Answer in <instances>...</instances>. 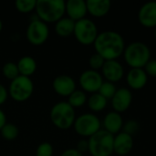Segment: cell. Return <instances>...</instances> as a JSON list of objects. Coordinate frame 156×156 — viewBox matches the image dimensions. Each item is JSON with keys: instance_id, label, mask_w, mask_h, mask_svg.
I'll use <instances>...</instances> for the list:
<instances>
[{"instance_id": "31", "label": "cell", "mask_w": 156, "mask_h": 156, "mask_svg": "<svg viewBox=\"0 0 156 156\" xmlns=\"http://www.w3.org/2000/svg\"><path fill=\"white\" fill-rule=\"evenodd\" d=\"M144 71L148 76L151 77H156V59H151L144 68Z\"/></svg>"}, {"instance_id": "6", "label": "cell", "mask_w": 156, "mask_h": 156, "mask_svg": "<svg viewBox=\"0 0 156 156\" xmlns=\"http://www.w3.org/2000/svg\"><path fill=\"white\" fill-rule=\"evenodd\" d=\"M77 41L83 46L93 45L98 35V27L96 24L89 18H83L75 22L74 33Z\"/></svg>"}, {"instance_id": "4", "label": "cell", "mask_w": 156, "mask_h": 156, "mask_svg": "<svg viewBox=\"0 0 156 156\" xmlns=\"http://www.w3.org/2000/svg\"><path fill=\"white\" fill-rule=\"evenodd\" d=\"M51 122L60 130H68L73 126L76 120L75 109L68 101L56 103L50 110Z\"/></svg>"}, {"instance_id": "33", "label": "cell", "mask_w": 156, "mask_h": 156, "mask_svg": "<svg viewBox=\"0 0 156 156\" xmlns=\"http://www.w3.org/2000/svg\"><path fill=\"white\" fill-rule=\"evenodd\" d=\"M7 97H8V90L4 85L0 84V106L6 101Z\"/></svg>"}, {"instance_id": "12", "label": "cell", "mask_w": 156, "mask_h": 156, "mask_svg": "<svg viewBox=\"0 0 156 156\" xmlns=\"http://www.w3.org/2000/svg\"><path fill=\"white\" fill-rule=\"evenodd\" d=\"M139 23L147 28L156 27V1H150L144 4L138 12Z\"/></svg>"}, {"instance_id": "18", "label": "cell", "mask_w": 156, "mask_h": 156, "mask_svg": "<svg viewBox=\"0 0 156 156\" xmlns=\"http://www.w3.org/2000/svg\"><path fill=\"white\" fill-rule=\"evenodd\" d=\"M103 130L112 134L113 136L122 132L123 126V120L121 113L114 111L108 112L102 122Z\"/></svg>"}, {"instance_id": "23", "label": "cell", "mask_w": 156, "mask_h": 156, "mask_svg": "<svg viewBox=\"0 0 156 156\" xmlns=\"http://www.w3.org/2000/svg\"><path fill=\"white\" fill-rule=\"evenodd\" d=\"M87 101L88 98L86 92H84L82 90H76L68 97V103L74 109L82 107L87 103Z\"/></svg>"}, {"instance_id": "13", "label": "cell", "mask_w": 156, "mask_h": 156, "mask_svg": "<svg viewBox=\"0 0 156 156\" xmlns=\"http://www.w3.org/2000/svg\"><path fill=\"white\" fill-rule=\"evenodd\" d=\"M111 101L113 111L122 113L130 108L133 102V93L127 88H120L116 90Z\"/></svg>"}, {"instance_id": "8", "label": "cell", "mask_w": 156, "mask_h": 156, "mask_svg": "<svg viewBox=\"0 0 156 156\" xmlns=\"http://www.w3.org/2000/svg\"><path fill=\"white\" fill-rule=\"evenodd\" d=\"M73 127L77 134L90 138L101 130V122L95 114L83 113L76 117Z\"/></svg>"}, {"instance_id": "32", "label": "cell", "mask_w": 156, "mask_h": 156, "mask_svg": "<svg viewBox=\"0 0 156 156\" xmlns=\"http://www.w3.org/2000/svg\"><path fill=\"white\" fill-rule=\"evenodd\" d=\"M79 152H80L81 154H83L84 152L89 151V143L88 140H80L78 142L77 144V148H76Z\"/></svg>"}, {"instance_id": "22", "label": "cell", "mask_w": 156, "mask_h": 156, "mask_svg": "<svg viewBox=\"0 0 156 156\" xmlns=\"http://www.w3.org/2000/svg\"><path fill=\"white\" fill-rule=\"evenodd\" d=\"M108 101L101 96L99 92L91 94L87 101V104L89 109L93 112H102L107 107Z\"/></svg>"}, {"instance_id": "27", "label": "cell", "mask_w": 156, "mask_h": 156, "mask_svg": "<svg viewBox=\"0 0 156 156\" xmlns=\"http://www.w3.org/2000/svg\"><path fill=\"white\" fill-rule=\"evenodd\" d=\"M116 90H117V89H116V86L114 83H112L109 81H103V83L101 84L98 92L108 101V100L112 99Z\"/></svg>"}, {"instance_id": "11", "label": "cell", "mask_w": 156, "mask_h": 156, "mask_svg": "<svg viewBox=\"0 0 156 156\" xmlns=\"http://www.w3.org/2000/svg\"><path fill=\"white\" fill-rule=\"evenodd\" d=\"M101 75L106 81L115 84L123 78L124 69L118 60H105L101 69Z\"/></svg>"}, {"instance_id": "7", "label": "cell", "mask_w": 156, "mask_h": 156, "mask_svg": "<svg viewBox=\"0 0 156 156\" xmlns=\"http://www.w3.org/2000/svg\"><path fill=\"white\" fill-rule=\"evenodd\" d=\"M34 83L28 77L18 76L10 82L8 95L17 102L27 101L33 94Z\"/></svg>"}, {"instance_id": "24", "label": "cell", "mask_w": 156, "mask_h": 156, "mask_svg": "<svg viewBox=\"0 0 156 156\" xmlns=\"http://www.w3.org/2000/svg\"><path fill=\"white\" fill-rule=\"evenodd\" d=\"M2 137L6 141H14L18 136V128L10 122H6L0 130Z\"/></svg>"}, {"instance_id": "5", "label": "cell", "mask_w": 156, "mask_h": 156, "mask_svg": "<svg viewBox=\"0 0 156 156\" xmlns=\"http://www.w3.org/2000/svg\"><path fill=\"white\" fill-rule=\"evenodd\" d=\"M114 136L103 129L88 139L89 153L91 156H111L113 154Z\"/></svg>"}, {"instance_id": "25", "label": "cell", "mask_w": 156, "mask_h": 156, "mask_svg": "<svg viewBox=\"0 0 156 156\" xmlns=\"http://www.w3.org/2000/svg\"><path fill=\"white\" fill-rule=\"evenodd\" d=\"M16 8L19 13L27 14L36 9V0H17L15 3Z\"/></svg>"}, {"instance_id": "19", "label": "cell", "mask_w": 156, "mask_h": 156, "mask_svg": "<svg viewBox=\"0 0 156 156\" xmlns=\"http://www.w3.org/2000/svg\"><path fill=\"white\" fill-rule=\"evenodd\" d=\"M88 13L94 17H103L107 16L112 7L110 0H88L86 1Z\"/></svg>"}, {"instance_id": "14", "label": "cell", "mask_w": 156, "mask_h": 156, "mask_svg": "<svg viewBox=\"0 0 156 156\" xmlns=\"http://www.w3.org/2000/svg\"><path fill=\"white\" fill-rule=\"evenodd\" d=\"M52 87L58 95L61 97H69L76 90V82L70 76L62 74L54 79Z\"/></svg>"}, {"instance_id": "34", "label": "cell", "mask_w": 156, "mask_h": 156, "mask_svg": "<svg viewBox=\"0 0 156 156\" xmlns=\"http://www.w3.org/2000/svg\"><path fill=\"white\" fill-rule=\"evenodd\" d=\"M60 156H82V154L80 152H79L77 149L70 148V149L65 150Z\"/></svg>"}, {"instance_id": "37", "label": "cell", "mask_w": 156, "mask_h": 156, "mask_svg": "<svg viewBox=\"0 0 156 156\" xmlns=\"http://www.w3.org/2000/svg\"><path fill=\"white\" fill-rule=\"evenodd\" d=\"M154 38H155L156 40V27L154 28Z\"/></svg>"}, {"instance_id": "29", "label": "cell", "mask_w": 156, "mask_h": 156, "mask_svg": "<svg viewBox=\"0 0 156 156\" xmlns=\"http://www.w3.org/2000/svg\"><path fill=\"white\" fill-rule=\"evenodd\" d=\"M138 131H139V123L135 120H129V121L123 122L122 132H123L131 136H133L134 134H136L138 133Z\"/></svg>"}, {"instance_id": "9", "label": "cell", "mask_w": 156, "mask_h": 156, "mask_svg": "<svg viewBox=\"0 0 156 156\" xmlns=\"http://www.w3.org/2000/svg\"><path fill=\"white\" fill-rule=\"evenodd\" d=\"M49 29L48 24L39 19L32 20L26 31V37L27 41L33 46H41L48 38Z\"/></svg>"}, {"instance_id": "15", "label": "cell", "mask_w": 156, "mask_h": 156, "mask_svg": "<svg viewBox=\"0 0 156 156\" xmlns=\"http://www.w3.org/2000/svg\"><path fill=\"white\" fill-rule=\"evenodd\" d=\"M133 137L121 132L114 135L113 140V153L117 155L125 156L129 154L133 148Z\"/></svg>"}, {"instance_id": "1", "label": "cell", "mask_w": 156, "mask_h": 156, "mask_svg": "<svg viewBox=\"0 0 156 156\" xmlns=\"http://www.w3.org/2000/svg\"><path fill=\"white\" fill-rule=\"evenodd\" d=\"M93 46L95 53L101 55L105 60H117L123 54L126 47L123 37L112 30L99 33Z\"/></svg>"}, {"instance_id": "2", "label": "cell", "mask_w": 156, "mask_h": 156, "mask_svg": "<svg viewBox=\"0 0 156 156\" xmlns=\"http://www.w3.org/2000/svg\"><path fill=\"white\" fill-rule=\"evenodd\" d=\"M35 10L39 20L46 24H56L66 14V2L63 0H37Z\"/></svg>"}, {"instance_id": "10", "label": "cell", "mask_w": 156, "mask_h": 156, "mask_svg": "<svg viewBox=\"0 0 156 156\" xmlns=\"http://www.w3.org/2000/svg\"><path fill=\"white\" fill-rule=\"evenodd\" d=\"M103 81L102 75L99 71L93 69H87L83 71L79 79V82L82 90L91 94L99 91Z\"/></svg>"}, {"instance_id": "16", "label": "cell", "mask_w": 156, "mask_h": 156, "mask_svg": "<svg viewBox=\"0 0 156 156\" xmlns=\"http://www.w3.org/2000/svg\"><path fill=\"white\" fill-rule=\"evenodd\" d=\"M66 14L68 17L77 22L86 17L88 14L86 1L84 0H69L66 2Z\"/></svg>"}, {"instance_id": "26", "label": "cell", "mask_w": 156, "mask_h": 156, "mask_svg": "<svg viewBox=\"0 0 156 156\" xmlns=\"http://www.w3.org/2000/svg\"><path fill=\"white\" fill-rule=\"evenodd\" d=\"M2 72H3V75L5 76V78L11 80V81L19 76L17 65H16V63H14V62L5 63L3 66Z\"/></svg>"}, {"instance_id": "30", "label": "cell", "mask_w": 156, "mask_h": 156, "mask_svg": "<svg viewBox=\"0 0 156 156\" xmlns=\"http://www.w3.org/2000/svg\"><path fill=\"white\" fill-rule=\"evenodd\" d=\"M36 156H52L53 155V146L49 143H42L40 144L37 150H36Z\"/></svg>"}, {"instance_id": "20", "label": "cell", "mask_w": 156, "mask_h": 156, "mask_svg": "<svg viewBox=\"0 0 156 156\" xmlns=\"http://www.w3.org/2000/svg\"><path fill=\"white\" fill-rule=\"evenodd\" d=\"M16 65L18 68L19 75L24 76V77H28V78H30V76H32L36 72L37 67V61L35 60L34 58L30 56L22 57L18 60Z\"/></svg>"}, {"instance_id": "17", "label": "cell", "mask_w": 156, "mask_h": 156, "mask_svg": "<svg viewBox=\"0 0 156 156\" xmlns=\"http://www.w3.org/2000/svg\"><path fill=\"white\" fill-rule=\"evenodd\" d=\"M148 81V75L144 69H131L126 76L128 86L134 90L144 89Z\"/></svg>"}, {"instance_id": "21", "label": "cell", "mask_w": 156, "mask_h": 156, "mask_svg": "<svg viewBox=\"0 0 156 156\" xmlns=\"http://www.w3.org/2000/svg\"><path fill=\"white\" fill-rule=\"evenodd\" d=\"M75 21L67 17H62L55 24V32L61 37H68L74 33Z\"/></svg>"}, {"instance_id": "28", "label": "cell", "mask_w": 156, "mask_h": 156, "mask_svg": "<svg viewBox=\"0 0 156 156\" xmlns=\"http://www.w3.org/2000/svg\"><path fill=\"white\" fill-rule=\"evenodd\" d=\"M104 63H105V59L97 53H94L93 55H91L89 59V65L90 67V69H93L96 71H98L99 69H101Z\"/></svg>"}, {"instance_id": "35", "label": "cell", "mask_w": 156, "mask_h": 156, "mask_svg": "<svg viewBox=\"0 0 156 156\" xmlns=\"http://www.w3.org/2000/svg\"><path fill=\"white\" fill-rule=\"evenodd\" d=\"M6 116L5 114V112L0 109V130L3 128V126L6 123Z\"/></svg>"}, {"instance_id": "36", "label": "cell", "mask_w": 156, "mask_h": 156, "mask_svg": "<svg viewBox=\"0 0 156 156\" xmlns=\"http://www.w3.org/2000/svg\"><path fill=\"white\" fill-rule=\"evenodd\" d=\"M2 29H3V22H2V20L0 19V33H1Z\"/></svg>"}, {"instance_id": "3", "label": "cell", "mask_w": 156, "mask_h": 156, "mask_svg": "<svg viewBox=\"0 0 156 156\" xmlns=\"http://www.w3.org/2000/svg\"><path fill=\"white\" fill-rule=\"evenodd\" d=\"M123 58L131 69H144L151 60V49L142 41H134L125 47Z\"/></svg>"}]
</instances>
